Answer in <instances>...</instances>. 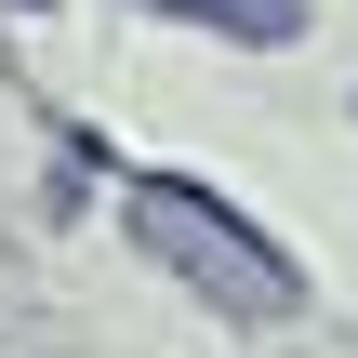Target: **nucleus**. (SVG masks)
Listing matches in <instances>:
<instances>
[{
  "label": "nucleus",
  "instance_id": "nucleus-1",
  "mask_svg": "<svg viewBox=\"0 0 358 358\" xmlns=\"http://www.w3.org/2000/svg\"><path fill=\"white\" fill-rule=\"evenodd\" d=\"M133 239H159V252H173L199 292H226V306H279V292H292V279L266 266V239L226 226L213 199H186V186H133Z\"/></svg>",
  "mask_w": 358,
  "mask_h": 358
}]
</instances>
